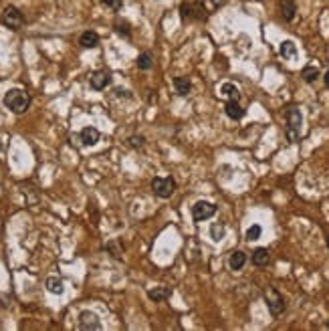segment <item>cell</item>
<instances>
[{"label":"cell","mask_w":329,"mask_h":331,"mask_svg":"<svg viewBox=\"0 0 329 331\" xmlns=\"http://www.w3.org/2000/svg\"><path fill=\"white\" fill-rule=\"evenodd\" d=\"M4 105L12 111V113H24L30 105V95L23 89H10L4 95Z\"/></svg>","instance_id":"cell-1"},{"label":"cell","mask_w":329,"mask_h":331,"mask_svg":"<svg viewBox=\"0 0 329 331\" xmlns=\"http://www.w3.org/2000/svg\"><path fill=\"white\" fill-rule=\"evenodd\" d=\"M301 125H303V115L297 107L287 109V140L297 142L301 138Z\"/></svg>","instance_id":"cell-2"},{"label":"cell","mask_w":329,"mask_h":331,"mask_svg":"<svg viewBox=\"0 0 329 331\" xmlns=\"http://www.w3.org/2000/svg\"><path fill=\"white\" fill-rule=\"evenodd\" d=\"M152 190L160 198H170L176 192V182L172 178H154L152 180Z\"/></svg>","instance_id":"cell-3"},{"label":"cell","mask_w":329,"mask_h":331,"mask_svg":"<svg viewBox=\"0 0 329 331\" xmlns=\"http://www.w3.org/2000/svg\"><path fill=\"white\" fill-rule=\"evenodd\" d=\"M216 214V206L212 204V202H204V200H200V202H196L194 206H192V218L196 220V222H202V220H208V218H212Z\"/></svg>","instance_id":"cell-4"},{"label":"cell","mask_w":329,"mask_h":331,"mask_svg":"<svg viewBox=\"0 0 329 331\" xmlns=\"http://www.w3.org/2000/svg\"><path fill=\"white\" fill-rule=\"evenodd\" d=\"M265 301H267V307L271 311V315H281V313L285 311V299L281 297V293L275 291V289H269L265 293Z\"/></svg>","instance_id":"cell-5"},{"label":"cell","mask_w":329,"mask_h":331,"mask_svg":"<svg viewBox=\"0 0 329 331\" xmlns=\"http://www.w3.org/2000/svg\"><path fill=\"white\" fill-rule=\"evenodd\" d=\"M2 23H4L8 28H12V30H19V28L23 26V23H24L23 12L16 8V6H6L4 12H2Z\"/></svg>","instance_id":"cell-6"},{"label":"cell","mask_w":329,"mask_h":331,"mask_svg":"<svg viewBox=\"0 0 329 331\" xmlns=\"http://www.w3.org/2000/svg\"><path fill=\"white\" fill-rule=\"evenodd\" d=\"M182 19L186 21H202L204 16H206V10L200 2H188V4H182Z\"/></svg>","instance_id":"cell-7"},{"label":"cell","mask_w":329,"mask_h":331,"mask_svg":"<svg viewBox=\"0 0 329 331\" xmlns=\"http://www.w3.org/2000/svg\"><path fill=\"white\" fill-rule=\"evenodd\" d=\"M79 327L83 331H97V329H101V321H99V317H97L95 313L83 311L79 315Z\"/></svg>","instance_id":"cell-8"},{"label":"cell","mask_w":329,"mask_h":331,"mask_svg":"<svg viewBox=\"0 0 329 331\" xmlns=\"http://www.w3.org/2000/svg\"><path fill=\"white\" fill-rule=\"evenodd\" d=\"M89 83H91V87L95 91H101V89H105L111 83V75L107 71H95V73H91Z\"/></svg>","instance_id":"cell-9"},{"label":"cell","mask_w":329,"mask_h":331,"mask_svg":"<svg viewBox=\"0 0 329 331\" xmlns=\"http://www.w3.org/2000/svg\"><path fill=\"white\" fill-rule=\"evenodd\" d=\"M99 138H101V134H99V129H95V127H83L79 134V140L83 145H95L99 142Z\"/></svg>","instance_id":"cell-10"},{"label":"cell","mask_w":329,"mask_h":331,"mask_svg":"<svg viewBox=\"0 0 329 331\" xmlns=\"http://www.w3.org/2000/svg\"><path fill=\"white\" fill-rule=\"evenodd\" d=\"M224 111H226L228 118H230V119H235V121L244 118V109L238 105V99H228V103H226Z\"/></svg>","instance_id":"cell-11"},{"label":"cell","mask_w":329,"mask_h":331,"mask_svg":"<svg viewBox=\"0 0 329 331\" xmlns=\"http://www.w3.org/2000/svg\"><path fill=\"white\" fill-rule=\"evenodd\" d=\"M79 45L83 48H95L97 45H99V35L93 32V30H85L83 35L79 37Z\"/></svg>","instance_id":"cell-12"},{"label":"cell","mask_w":329,"mask_h":331,"mask_svg":"<svg viewBox=\"0 0 329 331\" xmlns=\"http://www.w3.org/2000/svg\"><path fill=\"white\" fill-rule=\"evenodd\" d=\"M269 260H271L269 248H257V251L253 253V264L255 267H267Z\"/></svg>","instance_id":"cell-13"},{"label":"cell","mask_w":329,"mask_h":331,"mask_svg":"<svg viewBox=\"0 0 329 331\" xmlns=\"http://www.w3.org/2000/svg\"><path fill=\"white\" fill-rule=\"evenodd\" d=\"M281 14L289 23L295 19V14H297V4H295V0H281Z\"/></svg>","instance_id":"cell-14"},{"label":"cell","mask_w":329,"mask_h":331,"mask_svg":"<svg viewBox=\"0 0 329 331\" xmlns=\"http://www.w3.org/2000/svg\"><path fill=\"white\" fill-rule=\"evenodd\" d=\"M244 264H246V255H244L242 251H235L233 255H230V259H228V267L233 269V271H240Z\"/></svg>","instance_id":"cell-15"},{"label":"cell","mask_w":329,"mask_h":331,"mask_svg":"<svg viewBox=\"0 0 329 331\" xmlns=\"http://www.w3.org/2000/svg\"><path fill=\"white\" fill-rule=\"evenodd\" d=\"M174 89L178 95H188L190 89H192V83L188 77H176L174 79Z\"/></svg>","instance_id":"cell-16"},{"label":"cell","mask_w":329,"mask_h":331,"mask_svg":"<svg viewBox=\"0 0 329 331\" xmlns=\"http://www.w3.org/2000/svg\"><path fill=\"white\" fill-rule=\"evenodd\" d=\"M170 295H172V291H170L168 287H156V289H152L150 293H147V297H150L152 301H156V303H160V301H166Z\"/></svg>","instance_id":"cell-17"},{"label":"cell","mask_w":329,"mask_h":331,"mask_svg":"<svg viewBox=\"0 0 329 331\" xmlns=\"http://www.w3.org/2000/svg\"><path fill=\"white\" fill-rule=\"evenodd\" d=\"M279 53H281L285 59H293V57H297V45H295L293 41H283L281 47H279Z\"/></svg>","instance_id":"cell-18"},{"label":"cell","mask_w":329,"mask_h":331,"mask_svg":"<svg viewBox=\"0 0 329 331\" xmlns=\"http://www.w3.org/2000/svg\"><path fill=\"white\" fill-rule=\"evenodd\" d=\"M47 291L48 293H55V295H61L63 293V281L59 277H48L47 279Z\"/></svg>","instance_id":"cell-19"},{"label":"cell","mask_w":329,"mask_h":331,"mask_svg":"<svg viewBox=\"0 0 329 331\" xmlns=\"http://www.w3.org/2000/svg\"><path fill=\"white\" fill-rule=\"evenodd\" d=\"M220 93L228 99H238V87L233 85V83H224V85L220 87Z\"/></svg>","instance_id":"cell-20"},{"label":"cell","mask_w":329,"mask_h":331,"mask_svg":"<svg viewBox=\"0 0 329 331\" xmlns=\"http://www.w3.org/2000/svg\"><path fill=\"white\" fill-rule=\"evenodd\" d=\"M152 65H154V61H152V55H150V53H141V55L138 57V67H140L141 71L152 69Z\"/></svg>","instance_id":"cell-21"},{"label":"cell","mask_w":329,"mask_h":331,"mask_svg":"<svg viewBox=\"0 0 329 331\" xmlns=\"http://www.w3.org/2000/svg\"><path fill=\"white\" fill-rule=\"evenodd\" d=\"M301 77H303L307 83H313V81L319 77V69H317V67H305V69L301 71Z\"/></svg>","instance_id":"cell-22"},{"label":"cell","mask_w":329,"mask_h":331,"mask_svg":"<svg viewBox=\"0 0 329 331\" xmlns=\"http://www.w3.org/2000/svg\"><path fill=\"white\" fill-rule=\"evenodd\" d=\"M260 235H262V228L258 226V224H253L249 230H246V240H258L260 238Z\"/></svg>","instance_id":"cell-23"},{"label":"cell","mask_w":329,"mask_h":331,"mask_svg":"<svg viewBox=\"0 0 329 331\" xmlns=\"http://www.w3.org/2000/svg\"><path fill=\"white\" fill-rule=\"evenodd\" d=\"M210 235H212V238H214V240H220L224 236V224L214 222V224H212V228H210Z\"/></svg>","instance_id":"cell-24"},{"label":"cell","mask_w":329,"mask_h":331,"mask_svg":"<svg viewBox=\"0 0 329 331\" xmlns=\"http://www.w3.org/2000/svg\"><path fill=\"white\" fill-rule=\"evenodd\" d=\"M115 30L119 32L123 37H129V24L125 21H115Z\"/></svg>","instance_id":"cell-25"},{"label":"cell","mask_w":329,"mask_h":331,"mask_svg":"<svg viewBox=\"0 0 329 331\" xmlns=\"http://www.w3.org/2000/svg\"><path fill=\"white\" fill-rule=\"evenodd\" d=\"M101 4L107 6V8H111V10H119L123 2H121V0H101Z\"/></svg>","instance_id":"cell-26"},{"label":"cell","mask_w":329,"mask_h":331,"mask_svg":"<svg viewBox=\"0 0 329 331\" xmlns=\"http://www.w3.org/2000/svg\"><path fill=\"white\" fill-rule=\"evenodd\" d=\"M107 251H111L113 257H118V259L121 257V248L118 246V242H109V244H107Z\"/></svg>","instance_id":"cell-27"},{"label":"cell","mask_w":329,"mask_h":331,"mask_svg":"<svg viewBox=\"0 0 329 331\" xmlns=\"http://www.w3.org/2000/svg\"><path fill=\"white\" fill-rule=\"evenodd\" d=\"M129 145L131 147H141L143 145V138L141 136H131L129 138Z\"/></svg>","instance_id":"cell-28"},{"label":"cell","mask_w":329,"mask_h":331,"mask_svg":"<svg viewBox=\"0 0 329 331\" xmlns=\"http://www.w3.org/2000/svg\"><path fill=\"white\" fill-rule=\"evenodd\" d=\"M323 83H325V87L329 89V71H327V73L323 75Z\"/></svg>","instance_id":"cell-29"},{"label":"cell","mask_w":329,"mask_h":331,"mask_svg":"<svg viewBox=\"0 0 329 331\" xmlns=\"http://www.w3.org/2000/svg\"><path fill=\"white\" fill-rule=\"evenodd\" d=\"M0 150H2V142H0Z\"/></svg>","instance_id":"cell-30"},{"label":"cell","mask_w":329,"mask_h":331,"mask_svg":"<svg viewBox=\"0 0 329 331\" xmlns=\"http://www.w3.org/2000/svg\"><path fill=\"white\" fill-rule=\"evenodd\" d=\"M327 246H329V236H327Z\"/></svg>","instance_id":"cell-31"},{"label":"cell","mask_w":329,"mask_h":331,"mask_svg":"<svg viewBox=\"0 0 329 331\" xmlns=\"http://www.w3.org/2000/svg\"><path fill=\"white\" fill-rule=\"evenodd\" d=\"M327 329H329V321H327Z\"/></svg>","instance_id":"cell-32"}]
</instances>
